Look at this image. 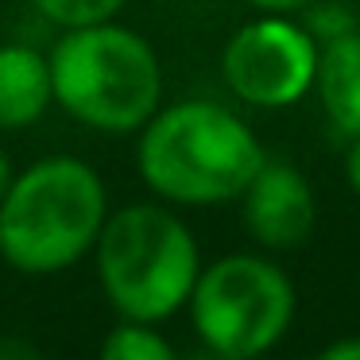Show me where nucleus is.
Instances as JSON below:
<instances>
[{"mask_svg":"<svg viewBox=\"0 0 360 360\" xmlns=\"http://www.w3.org/2000/svg\"><path fill=\"white\" fill-rule=\"evenodd\" d=\"M321 360H360V337H345L321 349Z\"/></svg>","mask_w":360,"mask_h":360,"instance_id":"14","label":"nucleus"},{"mask_svg":"<svg viewBox=\"0 0 360 360\" xmlns=\"http://www.w3.org/2000/svg\"><path fill=\"white\" fill-rule=\"evenodd\" d=\"M97 283L109 306L132 321H167L190 302L202 271L186 221L159 202H132L105 217L94 244Z\"/></svg>","mask_w":360,"mask_h":360,"instance_id":"4","label":"nucleus"},{"mask_svg":"<svg viewBox=\"0 0 360 360\" xmlns=\"http://www.w3.org/2000/svg\"><path fill=\"white\" fill-rule=\"evenodd\" d=\"M221 74L244 105L287 109L310 94L318 74V39L302 24L267 12L229 39L221 55Z\"/></svg>","mask_w":360,"mask_h":360,"instance_id":"6","label":"nucleus"},{"mask_svg":"<svg viewBox=\"0 0 360 360\" xmlns=\"http://www.w3.org/2000/svg\"><path fill=\"white\" fill-rule=\"evenodd\" d=\"M248 4H256L259 12H275V16H287V12H298V8H306V4H314V0H248Z\"/></svg>","mask_w":360,"mask_h":360,"instance_id":"16","label":"nucleus"},{"mask_svg":"<svg viewBox=\"0 0 360 360\" xmlns=\"http://www.w3.org/2000/svg\"><path fill=\"white\" fill-rule=\"evenodd\" d=\"M190 321L213 356L248 360L275 349L295 321V287L264 256H221L198 271Z\"/></svg>","mask_w":360,"mask_h":360,"instance_id":"5","label":"nucleus"},{"mask_svg":"<svg viewBox=\"0 0 360 360\" xmlns=\"http://www.w3.org/2000/svg\"><path fill=\"white\" fill-rule=\"evenodd\" d=\"M32 4L51 27H58V32H74V27H89V24L117 20L128 0H32Z\"/></svg>","mask_w":360,"mask_h":360,"instance_id":"11","label":"nucleus"},{"mask_svg":"<svg viewBox=\"0 0 360 360\" xmlns=\"http://www.w3.org/2000/svg\"><path fill=\"white\" fill-rule=\"evenodd\" d=\"M345 179H349L352 194L360 198V136H352V143H349V155H345Z\"/></svg>","mask_w":360,"mask_h":360,"instance_id":"15","label":"nucleus"},{"mask_svg":"<svg viewBox=\"0 0 360 360\" xmlns=\"http://www.w3.org/2000/svg\"><path fill=\"white\" fill-rule=\"evenodd\" d=\"M314 86H318L321 105L337 132L349 140L360 136V32L321 43Z\"/></svg>","mask_w":360,"mask_h":360,"instance_id":"9","label":"nucleus"},{"mask_svg":"<svg viewBox=\"0 0 360 360\" xmlns=\"http://www.w3.org/2000/svg\"><path fill=\"white\" fill-rule=\"evenodd\" d=\"M244 202V225L264 248H298L314 233L318 202L314 190L290 163L264 159L252 182L240 194Z\"/></svg>","mask_w":360,"mask_h":360,"instance_id":"7","label":"nucleus"},{"mask_svg":"<svg viewBox=\"0 0 360 360\" xmlns=\"http://www.w3.org/2000/svg\"><path fill=\"white\" fill-rule=\"evenodd\" d=\"M55 101L51 63L27 43H0V132L39 124Z\"/></svg>","mask_w":360,"mask_h":360,"instance_id":"8","label":"nucleus"},{"mask_svg":"<svg viewBox=\"0 0 360 360\" xmlns=\"http://www.w3.org/2000/svg\"><path fill=\"white\" fill-rule=\"evenodd\" d=\"M105 360H174V345L155 329V321L120 318L101 341Z\"/></svg>","mask_w":360,"mask_h":360,"instance_id":"10","label":"nucleus"},{"mask_svg":"<svg viewBox=\"0 0 360 360\" xmlns=\"http://www.w3.org/2000/svg\"><path fill=\"white\" fill-rule=\"evenodd\" d=\"M47 63L55 105L94 132H140L163 105L155 47L117 20L63 32Z\"/></svg>","mask_w":360,"mask_h":360,"instance_id":"3","label":"nucleus"},{"mask_svg":"<svg viewBox=\"0 0 360 360\" xmlns=\"http://www.w3.org/2000/svg\"><path fill=\"white\" fill-rule=\"evenodd\" d=\"M105 217L109 190L86 159H35L0 198V259L20 275H58L94 252Z\"/></svg>","mask_w":360,"mask_h":360,"instance_id":"2","label":"nucleus"},{"mask_svg":"<svg viewBox=\"0 0 360 360\" xmlns=\"http://www.w3.org/2000/svg\"><path fill=\"white\" fill-rule=\"evenodd\" d=\"M306 8H310V4H306ZM306 32H310L314 39L329 43V39H337V35L352 32V16L341 4H318V8H310V16H306Z\"/></svg>","mask_w":360,"mask_h":360,"instance_id":"12","label":"nucleus"},{"mask_svg":"<svg viewBox=\"0 0 360 360\" xmlns=\"http://www.w3.org/2000/svg\"><path fill=\"white\" fill-rule=\"evenodd\" d=\"M39 349L32 341H20V337H0V360H35Z\"/></svg>","mask_w":360,"mask_h":360,"instance_id":"13","label":"nucleus"},{"mask_svg":"<svg viewBox=\"0 0 360 360\" xmlns=\"http://www.w3.org/2000/svg\"><path fill=\"white\" fill-rule=\"evenodd\" d=\"M12 174H16V167H12V159H8V151L0 148V198H4V190H8V182H12Z\"/></svg>","mask_w":360,"mask_h":360,"instance_id":"17","label":"nucleus"},{"mask_svg":"<svg viewBox=\"0 0 360 360\" xmlns=\"http://www.w3.org/2000/svg\"><path fill=\"white\" fill-rule=\"evenodd\" d=\"M264 159L256 132L217 101L159 105L136 143L143 186L171 205L236 202Z\"/></svg>","mask_w":360,"mask_h":360,"instance_id":"1","label":"nucleus"}]
</instances>
